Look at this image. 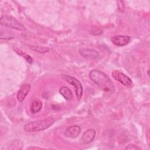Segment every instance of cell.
Returning <instances> with one entry per match:
<instances>
[{"mask_svg":"<svg viewBox=\"0 0 150 150\" xmlns=\"http://www.w3.org/2000/svg\"><path fill=\"white\" fill-rule=\"evenodd\" d=\"M81 128L78 125H72L69 127L64 132L65 137L70 138H75L80 134Z\"/></svg>","mask_w":150,"mask_h":150,"instance_id":"9","label":"cell"},{"mask_svg":"<svg viewBox=\"0 0 150 150\" xmlns=\"http://www.w3.org/2000/svg\"><path fill=\"white\" fill-rule=\"evenodd\" d=\"M125 149H134V150H136V149H141V148H139V146L135 145L129 144L127 146H126L125 148Z\"/></svg>","mask_w":150,"mask_h":150,"instance_id":"17","label":"cell"},{"mask_svg":"<svg viewBox=\"0 0 150 150\" xmlns=\"http://www.w3.org/2000/svg\"><path fill=\"white\" fill-rule=\"evenodd\" d=\"M117 6H118V8L120 11H123L124 9V4H123V1H117Z\"/></svg>","mask_w":150,"mask_h":150,"instance_id":"18","label":"cell"},{"mask_svg":"<svg viewBox=\"0 0 150 150\" xmlns=\"http://www.w3.org/2000/svg\"><path fill=\"white\" fill-rule=\"evenodd\" d=\"M89 77L104 91L113 92L114 91L112 81L104 73L98 70H92L89 73Z\"/></svg>","mask_w":150,"mask_h":150,"instance_id":"1","label":"cell"},{"mask_svg":"<svg viewBox=\"0 0 150 150\" xmlns=\"http://www.w3.org/2000/svg\"><path fill=\"white\" fill-rule=\"evenodd\" d=\"M29 48L38 53H45L49 52V49L47 47H43L40 46H35V45H29Z\"/></svg>","mask_w":150,"mask_h":150,"instance_id":"14","label":"cell"},{"mask_svg":"<svg viewBox=\"0 0 150 150\" xmlns=\"http://www.w3.org/2000/svg\"><path fill=\"white\" fill-rule=\"evenodd\" d=\"M22 148L23 143L18 139L12 141L7 146V149H22Z\"/></svg>","mask_w":150,"mask_h":150,"instance_id":"13","label":"cell"},{"mask_svg":"<svg viewBox=\"0 0 150 150\" xmlns=\"http://www.w3.org/2000/svg\"><path fill=\"white\" fill-rule=\"evenodd\" d=\"M42 107V102L39 99H35L32 101L30 108V110L32 113L35 114L38 112Z\"/></svg>","mask_w":150,"mask_h":150,"instance_id":"11","label":"cell"},{"mask_svg":"<svg viewBox=\"0 0 150 150\" xmlns=\"http://www.w3.org/2000/svg\"><path fill=\"white\" fill-rule=\"evenodd\" d=\"M28 149H42V148H39V147H36V146H30L27 148Z\"/></svg>","mask_w":150,"mask_h":150,"instance_id":"19","label":"cell"},{"mask_svg":"<svg viewBox=\"0 0 150 150\" xmlns=\"http://www.w3.org/2000/svg\"><path fill=\"white\" fill-rule=\"evenodd\" d=\"M13 50H14L18 54H19V55L22 56L23 57H24V58L26 60V61H27L28 62H29V63H32L33 62V59H32V57H31L29 55H28V54H26V53L23 52L22 50H21L20 49L15 47H13Z\"/></svg>","mask_w":150,"mask_h":150,"instance_id":"16","label":"cell"},{"mask_svg":"<svg viewBox=\"0 0 150 150\" xmlns=\"http://www.w3.org/2000/svg\"><path fill=\"white\" fill-rule=\"evenodd\" d=\"M30 87L31 86L29 83H26L22 84L16 95V98L19 102H22L25 100L30 90Z\"/></svg>","mask_w":150,"mask_h":150,"instance_id":"8","label":"cell"},{"mask_svg":"<svg viewBox=\"0 0 150 150\" xmlns=\"http://www.w3.org/2000/svg\"><path fill=\"white\" fill-rule=\"evenodd\" d=\"M113 44L118 46H125L129 43L131 40V38L128 36L124 35H115L111 39Z\"/></svg>","mask_w":150,"mask_h":150,"instance_id":"7","label":"cell"},{"mask_svg":"<svg viewBox=\"0 0 150 150\" xmlns=\"http://www.w3.org/2000/svg\"><path fill=\"white\" fill-rule=\"evenodd\" d=\"M63 77L66 81L74 87L77 98L78 100H80L83 95V87L81 83L77 79L70 76L63 75Z\"/></svg>","mask_w":150,"mask_h":150,"instance_id":"4","label":"cell"},{"mask_svg":"<svg viewBox=\"0 0 150 150\" xmlns=\"http://www.w3.org/2000/svg\"><path fill=\"white\" fill-rule=\"evenodd\" d=\"M95 136L96 131L94 129H88L83 133L81 141L84 144H88L93 141Z\"/></svg>","mask_w":150,"mask_h":150,"instance_id":"10","label":"cell"},{"mask_svg":"<svg viewBox=\"0 0 150 150\" xmlns=\"http://www.w3.org/2000/svg\"><path fill=\"white\" fill-rule=\"evenodd\" d=\"M14 38V35L11 31L8 30H1V39H5V40H10Z\"/></svg>","mask_w":150,"mask_h":150,"instance_id":"15","label":"cell"},{"mask_svg":"<svg viewBox=\"0 0 150 150\" xmlns=\"http://www.w3.org/2000/svg\"><path fill=\"white\" fill-rule=\"evenodd\" d=\"M111 74L114 79L120 82L124 86L128 87H132L133 83L131 80V79L129 77H128L127 75L124 74L123 73L121 72L120 71L117 70H114L112 71Z\"/></svg>","mask_w":150,"mask_h":150,"instance_id":"5","label":"cell"},{"mask_svg":"<svg viewBox=\"0 0 150 150\" xmlns=\"http://www.w3.org/2000/svg\"><path fill=\"white\" fill-rule=\"evenodd\" d=\"M59 93L66 100H71L73 98V94L67 87H62L59 89Z\"/></svg>","mask_w":150,"mask_h":150,"instance_id":"12","label":"cell"},{"mask_svg":"<svg viewBox=\"0 0 150 150\" xmlns=\"http://www.w3.org/2000/svg\"><path fill=\"white\" fill-rule=\"evenodd\" d=\"M54 121L55 119L53 117H48L43 120L31 121L25 125L24 130L29 132L45 130L50 127Z\"/></svg>","mask_w":150,"mask_h":150,"instance_id":"2","label":"cell"},{"mask_svg":"<svg viewBox=\"0 0 150 150\" xmlns=\"http://www.w3.org/2000/svg\"><path fill=\"white\" fill-rule=\"evenodd\" d=\"M79 53L80 54L87 59H93V60H99L100 59V56L98 53L91 49H79Z\"/></svg>","mask_w":150,"mask_h":150,"instance_id":"6","label":"cell"},{"mask_svg":"<svg viewBox=\"0 0 150 150\" xmlns=\"http://www.w3.org/2000/svg\"><path fill=\"white\" fill-rule=\"evenodd\" d=\"M0 23L2 26L6 28H13L19 30H25L26 28L20 23L16 18L12 16L2 15L0 18Z\"/></svg>","mask_w":150,"mask_h":150,"instance_id":"3","label":"cell"}]
</instances>
